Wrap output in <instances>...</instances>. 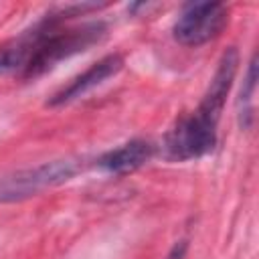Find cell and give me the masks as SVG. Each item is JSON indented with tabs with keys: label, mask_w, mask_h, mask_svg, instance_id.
<instances>
[{
	"label": "cell",
	"mask_w": 259,
	"mask_h": 259,
	"mask_svg": "<svg viewBox=\"0 0 259 259\" xmlns=\"http://www.w3.org/2000/svg\"><path fill=\"white\" fill-rule=\"evenodd\" d=\"M103 36V26L101 24H87L81 28H71V30H59V32H47L36 36L32 42H26L28 47V61L24 67L26 77H36L55 63L85 51L87 47L95 45Z\"/></svg>",
	"instance_id": "cell-1"
},
{
	"label": "cell",
	"mask_w": 259,
	"mask_h": 259,
	"mask_svg": "<svg viewBox=\"0 0 259 259\" xmlns=\"http://www.w3.org/2000/svg\"><path fill=\"white\" fill-rule=\"evenodd\" d=\"M75 174V164L69 160H57L28 170H18L14 174L0 178V202H16L38 194L49 186L67 182Z\"/></svg>",
	"instance_id": "cell-2"
},
{
	"label": "cell",
	"mask_w": 259,
	"mask_h": 259,
	"mask_svg": "<svg viewBox=\"0 0 259 259\" xmlns=\"http://www.w3.org/2000/svg\"><path fill=\"white\" fill-rule=\"evenodd\" d=\"M227 18V8L221 2L188 4L174 24V38L184 47H200L221 34Z\"/></svg>",
	"instance_id": "cell-3"
},
{
	"label": "cell",
	"mask_w": 259,
	"mask_h": 259,
	"mask_svg": "<svg viewBox=\"0 0 259 259\" xmlns=\"http://www.w3.org/2000/svg\"><path fill=\"white\" fill-rule=\"evenodd\" d=\"M217 144V123L194 111L192 115L178 121L168 134L166 150L174 160H190L208 154Z\"/></svg>",
	"instance_id": "cell-4"
},
{
	"label": "cell",
	"mask_w": 259,
	"mask_h": 259,
	"mask_svg": "<svg viewBox=\"0 0 259 259\" xmlns=\"http://www.w3.org/2000/svg\"><path fill=\"white\" fill-rule=\"evenodd\" d=\"M237 65H239V53L235 47L227 49L219 61V67L210 79V85L198 105V113L204 115L206 119L210 121H219V115L223 111V105H225V99L229 95V89L233 85V79H235V73H237Z\"/></svg>",
	"instance_id": "cell-5"
},
{
	"label": "cell",
	"mask_w": 259,
	"mask_h": 259,
	"mask_svg": "<svg viewBox=\"0 0 259 259\" xmlns=\"http://www.w3.org/2000/svg\"><path fill=\"white\" fill-rule=\"evenodd\" d=\"M121 65H123V61H121L119 55H107V57H103L101 61H97L95 65H91L83 75L75 77L63 91H59L49 101V105L55 107V105H65V103H69L73 99H79L87 91L95 89L97 85H101L103 81H107L109 77H113L121 69Z\"/></svg>",
	"instance_id": "cell-6"
},
{
	"label": "cell",
	"mask_w": 259,
	"mask_h": 259,
	"mask_svg": "<svg viewBox=\"0 0 259 259\" xmlns=\"http://www.w3.org/2000/svg\"><path fill=\"white\" fill-rule=\"evenodd\" d=\"M152 154H154V146L150 142L134 140V142H127V144L103 154L97 160V166L107 172H113V174H127V172L138 170L140 166H144L152 158Z\"/></svg>",
	"instance_id": "cell-7"
},
{
	"label": "cell",
	"mask_w": 259,
	"mask_h": 259,
	"mask_svg": "<svg viewBox=\"0 0 259 259\" xmlns=\"http://www.w3.org/2000/svg\"><path fill=\"white\" fill-rule=\"evenodd\" d=\"M255 81H257V59L253 57L251 63H249V73H247V79H245V87L241 89V105L243 109L239 111L241 115V123L247 125V117H251L253 109H251V101H253V93H255Z\"/></svg>",
	"instance_id": "cell-8"
}]
</instances>
